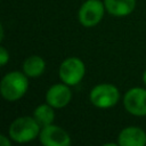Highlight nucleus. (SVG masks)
<instances>
[{"label":"nucleus","instance_id":"obj_3","mask_svg":"<svg viewBox=\"0 0 146 146\" xmlns=\"http://www.w3.org/2000/svg\"><path fill=\"white\" fill-rule=\"evenodd\" d=\"M89 100L98 108H110L120 100V91L112 83H99L90 90Z\"/></svg>","mask_w":146,"mask_h":146},{"label":"nucleus","instance_id":"obj_5","mask_svg":"<svg viewBox=\"0 0 146 146\" xmlns=\"http://www.w3.org/2000/svg\"><path fill=\"white\" fill-rule=\"evenodd\" d=\"M106 9L102 0H86L78 11L79 23L84 27H94L104 17Z\"/></svg>","mask_w":146,"mask_h":146},{"label":"nucleus","instance_id":"obj_8","mask_svg":"<svg viewBox=\"0 0 146 146\" xmlns=\"http://www.w3.org/2000/svg\"><path fill=\"white\" fill-rule=\"evenodd\" d=\"M72 99V91L70 86L62 82L52 84L46 92V103L51 105L54 108L65 107Z\"/></svg>","mask_w":146,"mask_h":146},{"label":"nucleus","instance_id":"obj_13","mask_svg":"<svg viewBox=\"0 0 146 146\" xmlns=\"http://www.w3.org/2000/svg\"><path fill=\"white\" fill-rule=\"evenodd\" d=\"M8 60H9V51L3 46H1L0 47V65L5 66Z\"/></svg>","mask_w":146,"mask_h":146},{"label":"nucleus","instance_id":"obj_11","mask_svg":"<svg viewBox=\"0 0 146 146\" xmlns=\"http://www.w3.org/2000/svg\"><path fill=\"white\" fill-rule=\"evenodd\" d=\"M22 70L29 78H38L43 74L46 70V62L41 56L32 55L23 62Z\"/></svg>","mask_w":146,"mask_h":146},{"label":"nucleus","instance_id":"obj_16","mask_svg":"<svg viewBox=\"0 0 146 146\" xmlns=\"http://www.w3.org/2000/svg\"><path fill=\"white\" fill-rule=\"evenodd\" d=\"M143 82H144V84L146 86V70H145L144 73H143Z\"/></svg>","mask_w":146,"mask_h":146},{"label":"nucleus","instance_id":"obj_1","mask_svg":"<svg viewBox=\"0 0 146 146\" xmlns=\"http://www.w3.org/2000/svg\"><path fill=\"white\" fill-rule=\"evenodd\" d=\"M29 76L24 72L11 71L6 73L0 82V92L5 100L17 102L29 89Z\"/></svg>","mask_w":146,"mask_h":146},{"label":"nucleus","instance_id":"obj_6","mask_svg":"<svg viewBox=\"0 0 146 146\" xmlns=\"http://www.w3.org/2000/svg\"><path fill=\"white\" fill-rule=\"evenodd\" d=\"M123 106L128 113L135 116L146 115V89L141 87L130 88L123 96Z\"/></svg>","mask_w":146,"mask_h":146},{"label":"nucleus","instance_id":"obj_9","mask_svg":"<svg viewBox=\"0 0 146 146\" xmlns=\"http://www.w3.org/2000/svg\"><path fill=\"white\" fill-rule=\"evenodd\" d=\"M120 146H144L146 145V132L136 125L123 128L117 136Z\"/></svg>","mask_w":146,"mask_h":146},{"label":"nucleus","instance_id":"obj_2","mask_svg":"<svg viewBox=\"0 0 146 146\" xmlns=\"http://www.w3.org/2000/svg\"><path fill=\"white\" fill-rule=\"evenodd\" d=\"M41 125L33 116H19L16 117L9 125L8 135L10 139L18 144L30 143L39 137Z\"/></svg>","mask_w":146,"mask_h":146},{"label":"nucleus","instance_id":"obj_12","mask_svg":"<svg viewBox=\"0 0 146 146\" xmlns=\"http://www.w3.org/2000/svg\"><path fill=\"white\" fill-rule=\"evenodd\" d=\"M33 117L38 121L41 127L51 124L55 120V108L48 103L36 106L33 111Z\"/></svg>","mask_w":146,"mask_h":146},{"label":"nucleus","instance_id":"obj_7","mask_svg":"<svg viewBox=\"0 0 146 146\" xmlns=\"http://www.w3.org/2000/svg\"><path fill=\"white\" fill-rule=\"evenodd\" d=\"M39 140L43 146H70L71 144L67 131L54 123L41 127Z\"/></svg>","mask_w":146,"mask_h":146},{"label":"nucleus","instance_id":"obj_4","mask_svg":"<svg viewBox=\"0 0 146 146\" xmlns=\"http://www.w3.org/2000/svg\"><path fill=\"white\" fill-rule=\"evenodd\" d=\"M86 74V66L79 57H68L64 59L58 70V75L62 82L70 87L76 86L82 81Z\"/></svg>","mask_w":146,"mask_h":146},{"label":"nucleus","instance_id":"obj_10","mask_svg":"<svg viewBox=\"0 0 146 146\" xmlns=\"http://www.w3.org/2000/svg\"><path fill=\"white\" fill-rule=\"evenodd\" d=\"M106 11L115 17L130 15L136 8V0H104Z\"/></svg>","mask_w":146,"mask_h":146},{"label":"nucleus","instance_id":"obj_15","mask_svg":"<svg viewBox=\"0 0 146 146\" xmlns=\"http://www.w3.org/2000/svg\"><path fill=\"white\" fill-rule=\"evenodd\" d=\"M104 146H119V143L116 141V143H106V144H104Z\"/></svg>","mask_w":146,"mask_h":146},{"label":"nucleus","instance_id":"obj_14","mask_svg":"<svg viewBox=\"0 0 146 146\" xmlns=\"http://www.w3.org/2000/svg\"><path fill=\"white\" fill-rule=\"evenodd\" d=\"M9 138H10V137H9ZM9 138L6 137L5 135H0V145H1V146H10L11 143H10Z\"/></svg>","mask_w":146,"mask_h":146}]
</instances>
